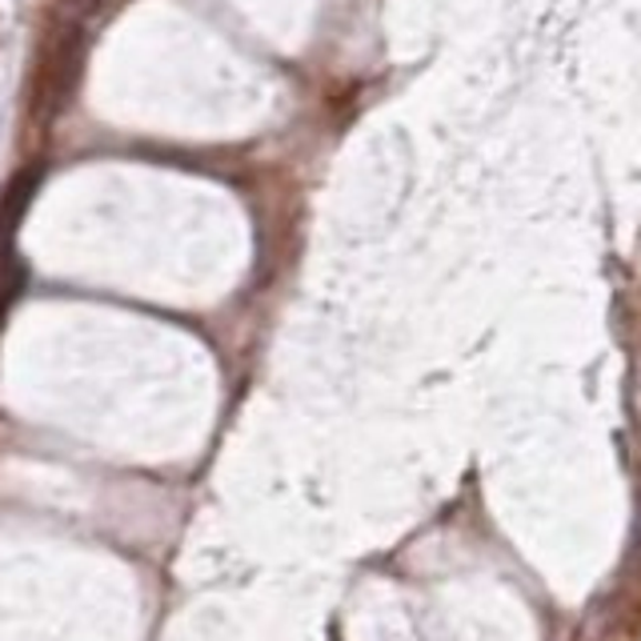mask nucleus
Here are the masks:
<instances>
[]
</instances>
